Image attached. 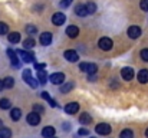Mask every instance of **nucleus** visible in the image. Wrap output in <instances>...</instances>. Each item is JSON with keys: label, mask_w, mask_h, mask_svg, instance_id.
I'll list each match as a JSON object with an SVG mask.
<instances>
[{"label": "nucleus", "mask_w": 148, "mask_h": 138, "mask_svg": "<svg viewBox=\"0 0 148 138\" xmlns=\"http://www.w3.org/2000/svg\"><path fill=\"white\" fill-rule=\"evenodd\" d=\"M23 79H25V82H26L29 87H32V88H36V87H38V81L32 76L30 69H25V71H23Z\"/></svg>", "instance_id": "nucleus-1"}, {"label": "nucleus", "mask_w": 148, "mask_h": 138, "mask_svg": "<svg viewBox=\"0 0 148 138\" xmlns=\"http://www.w3.org/2000/svg\"><path fill=\"white\" fill-rule=\"evenodd\" d=\"M79 69L82 71V72H86V73H95L97 72V65L95 63H89V62H82L81 65H79Z\"/></svg>", "instance_id": "nucleus-2"}, {"label": "nucleus", "mask_w": 148, "mask_h": 138, "mask_svg": "<svg viewBox=\"0 0 148 138\" xmlns=\"http://www.w3.org/2000/svg\"><path fill=\"white\" fill-rule=\"evenodd\" d=\"M49 81L53 85H62L63 81H65V75L62 72H56V73H52L49 76Z\"/></svg>", "instance_id": "nucleus-3"}, {"label": "nucleus", "mask_w": 148, "mask_h": 138, "mask_svg": "<svg viewBox=\"0 0 148 138\" xmlns=\"http://www.w3.org/2000/svg\"><path fill=\"white\" fill-rule=\"evenodd\" d=\"M17 55L22 56V60H23L25 63H30V62L35 60V55H33L32 52H27V50H17Z\"/></svg>", "instance_id": "nucleus-4"}, {"label": "nucleus", "mask_w": 148, "mask_h": 138, "mask_svg": "<svg viewBox=\"0 0 148 138\" xmlns=\"http://www.w3.org/2000/svg\"><path fill=\"white\" fill-rule=\"evenodd\" d=\"M65 20H66V16L63 14V13H55L53 16H52V23L55 25V26H62L63 23H65Z\"/></svg>", "instance_id": "nucleus-5"}, {"label": "nucleus", "mask_w": 148, "mask_h": 138, "mask_svg": "<svg viewBox=\"0 0 148 138\" xmlns=\"http://www.w3.org/2000/svg\"><path fill=\"white\" fill-rule=\"evenodd\" d=\"M95 131L98 133L99 135H108L109 133H111V125H108V124H98L97 127H95Z\"/></svg>", "instance_id": "nucleus-6"}, {"label": "nucleus", "mask_w": 148, "mask_h": 138, "mask_svg": "<svg viewBox=\"0 0 148 138\" xmlns=\"http://www.w3.org/2000/svg\"><path fill=\"white\" fill-rule=\"evenodd\" d=\"M98 46L102 50H111L112 49V41L109 38H101L98 42Z\"/></svg>", "instance_id": "nucleus-7"}, {"label": "nucleus", "mask_w": 148, "mask_h": 138, "mask_svg": "<svg viewBox=\"0 0 148 138\" xmlns=\"http://www.w3.org/2000/svg\"><path fill=\"white\" fill-rule=\"evenodd\" d=\"M27 122L30 124V125H38L39 122H40V114H38V112H30V114H27Z\"/></svg>", "instance_id": "nucleus-8"}, {"label": "nucleus", "mask_w": 148, "mask_h": 138, "mask_svg": "<svg viewBox=\"0 0 148 138\" xmlns=\"http://www.w3.org/2000/svg\"><path fill=\"white\" fill-rule=\"evenodd\" d=\"M75 13H76V16H79V17H84V16H88V14H89L86 4H78V6L75 7Z\"/></svg>", "instance_id": "nucleus-9"}, {"label": "nucleus", "mask_w": 148, "mask_h": 138, "mask_svg": "<svg viewBox=\"0 0 148 138\" xmlns=\"http://www.w3.org/2000/svg\"><path fill=\"white\" fill-rule=\"evenodd\" d=\"M39 42H40V45H43V46L50 45V42H52V33L50 32H43L40 35V38H39Z\"/></svg>", "instance_id": "nucleus-10"}, {"label": "nucleus", "mask_w": 148, "mask_h": 138, "mask_svg": "<svg viewBox=\"0 0 148 138\" xmlns=\"http://www.w3.org/2000/svg\"><path fill=\"white\" fill-rule=\"evenodd\" d=\"M127 33H128V36H130L131 39H137V38H140V35H141V27H138V26H131Z\"/></svg>", "instance_id": "nucleus-11"}, {"label": "nucleus", "mask_w": 148, "mask_h": 138, "mask_svg": "<svg viewBox=\"0 0 148 138\" xmlns=\"http://www.w3.org/2000/svg\"><path fill=\"white\" fill-rule=\"evenodd\" d=\"M63 56H65V59H66L68 62H76V60L79 59V56H78V53H76L75 50H66V52L63 53Z\"/></svg>", "instance_id": "nucleus-12"}, {"label": "nucleus", "mask_w": 148, "mask_h": 138, "mask_svg": "<svg viewBox=\"0 0 148 138\" xmlns=\"http://www.w3.org/2000/svg\"><path fill=\"white\" fill-rule=\"evenodd\" d=\"M121 76L125 79V81H131L134 78V69L132 68H124L121 71Z\"/></svg>", "instance_id": "nucleus-13"}, {"label": "nucleus", "mask_w": 148, "mask_h": 138, "mask_svg": "<svg viewBox=\"0 0 148 138\" xmlns=\"http://www.w3.org/2000/svg\"><path fill=\"white\" fill-rule=\"evenodd\" d=\"M65 111H66L68 114H76V112L79 111V104H78V102H69V104H66Z\"/></svg>", "instance_id": "nucleus-14"}, {"label": "nucleus", "mask_w": 148, "mask_h": 138, "mask_svg": "<svg viewBox=\"0 0 148 138\" xmlns=\"http://www.w3.org/2000/svg\"><path fill=\"white\" fill-rule=\"evenodd\" d=\"M7 55L10 56L12 65H13V66H16V68H19V59H17V52H14V50L9 49V50H7Z\"/></svg>", "instance_id": "nucleus-15"}, {"label": "nucleus", "mask_w": 148, "mask_h": 138, "mask_svg": "<svg viewBox=\"0 0 148 138\" xmlns=\"http://www.w3.org/2000/svg\"><path fill=\"white\" fill-rule=\"evenodd\" d=\"M38 81H39V84H42V85L46 84L48 75H46V71H45V69H38Z\"/></svg>", "instance_id": "nucleus-16"}, {"label": "nucleus", "mask_w": 148, "mask_h": 138, "mask_svg": "<svg viewBox=\"0 0 148 138\" xmlns=\"http://www.w3.org/2000/svg\"><path fill=\"white\" fill-rule=\"evenodd\" d=\"M66 35H68L69 38H76V36L79 35V29H78L76 26H68V27H66Z\"/></svg>", "instance_id": "nucleus-17"}, {"label": "nucleus", "mask_w": 148, "mask_h": 138, "mask_svg": "<svg viewBox=\"0 0 148 138\" xmlns=\"http://www.w3.org/2000/svg\"><path fill=\"white\" fill-rule=\"evenodd\" d=\"M138 81L141 84H147L148 82V69H141L138 73Z\"/></svg>", "instance_id": "nucleus-18"}, {"label": "nucleus", "mask_w": 148, "mask_h": 138, "mask_svg": "<svg viewBox=\"0 0 148 138\" xmlns=\"http://www.w3.org/2000/svg\"><path fill=\"white\" fill-rule=\"evenodd\" d=\"M79 122H81V124H84V125H88V124H91V122H92V117H91L89 114L84 112V114L79 117Z\"/></svg>", "instance_id": "nucleus-19"}, {"label": "nucleus", "mask_w": 148, "mask_h": 138, "mask_svg": "<svg viewBox=\"0 0 148 138\" xmlns=\"http://www.w3.org/2000/svg\"><path fill=\"white\" fill-rule=\"evenodd\" d=\"M42 135L45 138L55 137V128H53V127H45L43 131H42Z\"/></svg>", "instance_id": "nucleus-20"}, {"label": "nucleus", "mask_w": 148, "mask_h": 138, "mask_svg": "<svg viewBox=\"0 0 148 138\" xmlns=\"http://www.w3.org/2000/svg\"><path fill=\"white\" fill-rule=\"evenodd\" d=\"M7 39H9L10 43H17V42L20 41V35H19L17 32H12V33L7 35Z\"/></svg>", "instance_id": "nucleus-21"}, {"label": "nucleus", "mask_w": 148, "mask_h": 138, "mask_svg": "<svg viewBox=\"0 0 148 138\" xmlns=\"http://www.w3.org/2000/svg\"><path fill=\"white\" fill-rule=\"evenodd\" d=\"M20 117H22V111H20L19 108H14V109L10 111V118H12L13 121H19Z\"/></svg>", "instance_id": "nucleus-22"}, {"label": "nucleus", "mask_w": 148, "mask_h": 138, "mask_svg": "<svg viewBox=\"0 0 148 138\" xmlns=\"http://www.w3.org/2000/svg\"><path fill=\"white\" fill-rule=\"evenodd\" d=\"M12 137V131L6 127H0V138H10Z\"/></svg>", "instance_id": "nucleus-23"}, {"label": "nucleus", "mask_w": 148, "mask_h": 138, "mask_svg": "<svg viewBox=\"0 0 148 138\" xmlns=\"http://www.w3.org/2000/svg\"><path fill=\"white\" fill-rule=\"evenodd\" d=\"M73 87H75V84H73V82H68V84H65V85H62V87H60V92H62V93H68V92L71 91Z\"/></svg>", "instance_id": "nucleus-24"}, {"label": "nucleus", "mask_w": 148, "mask_h": 138, "mask_svg": "<svg viewBox=\"0 0 148 138\" xmlns=\"http://www.w3.org/2000/svg\"><path fill=\"white\" fill-rule=\"evenodd\" d=\"M3 84H4V88H13V85H14V79H13L12 76H7V78L3 79Z\"/></svg>", "instance_id": "nucleus-25"}, {"label": "nucleus", "mask_w": 148, "mask_h": 138, "mask_svg": "<svg viewBox=\"0 0 148 138\" xmlns=\"http://www.w3.org/2000/svg\"><path fill=\"white\" fill-rule=\"evenodd\" d=\"M35 45H36V43H35V39H32V38H27V39H25V42H23V46H25L26 49H32Z\"/></svg>", "instance_id": "nucleus-26"}, {"label": "nucleus", "mask_w": 148, "mask_h": 138, "mask_svg": "<svg viewBox=\"0 0 148 138\" xmlns=\"http://www.w3.org/2000/svg\"><path fill=\"white\" fill-rule=\"evenodd\" d=\"M10 106H12V104H10L9 99H6V98L0 99V108H1V109H9Z\"/></svg>", "instance_id": "nucleus-27"}, {"label": "nucleus", "mask_w": 148, "mask_h": 138, "mask_svg": "<svg viewBox=\"0 0 148 138\" xmlns=\"http://www.w3.org/2000/svg\"><path fill=\"white\" fill-rule=\"evenodd\" d=\"M119 138H134V133H132L131 130H124V131L121 133Z\"/></svg>", "instance_id": "nucleus-28"}, {"label": "nucleus", "mask_w": 148, "mask_h": 138, "mask_svg": "<svg viewBox=\"0 0 148 138\" xmlns=\"http://www.w3.org/2000/svg\"><path fill=\"white\" fill-rule=\"evenodd\" d=\"M86 7H88L89 14H92V13H95V12H97V4H95V3H92V1L86 3Z\"/></svg>", "instance_id": "nucleus-29"}, {"label": "nucleus", "mask_w": 148, "mask_h": 138, "mask_svg": "<svg viewBox=\"0 0 148 138\" xmlns=\"http://www.w3.org/2000/svg\"><path fill=\"white\" fill-rule=\"evenodd\" d=\"M7 32H9V26H7V23L0 22V35H6Z\"/></svg>", "instance_id": "nucleus-30"}, {"label": "nucleus", "mask_w": 148, "mask_h": 138, "mask_svg": "<svg viewBox=\"0 0 148 138\" xmlns=\"http://www.w3.org/2000/svg\"><path fill=\"white\" fill-rule=\"evenodd\" d=\"M26 32H27L29 35H35V33L38 32V27H35L33 25H27V26H26Z\"/></svg>", "instance_id": "nucleus-31"}, {"label": "nucleus", "mask_w": 148, "mask_h": 138, "mask_svg": "<svg viewBox=\"0 0 148 138\" xmlns=\"http://www.w3.org/2000/svg\"><path fill=\"white\" fill-rule=\"evenodd\" d=\"M33 111H35V112H38V114H43L45 108H43L40 104H35V105H33Z\"/></svg>", "instance_id": "nucleus-32"}, {"label": "nucleus", "mask_w": 148, "mask_h": 138, "mask_svg": "<svg viewBox=\"0 0 148 138\" xmlns=\"http://www.w3.org/2000/svg\"><path fill=\"white\" fill-rule=\"evenodd\" d=\"M140 6H141V9H143L144 12H148V0H141Z\"/></svg>", "instance_id": "nucleus-33"}, {"label": "nucleus", "mask_w": 148, "mask_h": 138, "mask_svg": "<svg viewBox=\"0 0 148 138\" xmlns=\"http://www.w3.org/2000/svg\"><path fill=\"white\" fill-rule=\"evenodd\" d=\"M141 58H143V60L148 62V49H143L141 50Z\"/></svg>", "instance_id": "nucleus-34"}, {"label": "nucleus", "mask_w": 148, "mask_h": 138, "mask_svg": "<svg viewBox=\"0 0 148 138\" xmlns=\"http://www.w3.org/2000/svg\"><path fill=\"white\" fill-rule=\"evenodd\" d=\"M71 3H72V0H62V1H60V7L65 9V7H68Z\"/></svg>", "instance_id": "nucleus-35"}, {"label": "nucleus", "mask_w": 148, "mask_h": 138, "mask_svg": "<svg viewBox=\"0 0 148 138\" xmlns=\"http://www.w3.org/2000/svg\"><path fill=\"white\" fill-rule=\"evenodd\" d=\"M35 68H36V71L38 69H45L46 68V63H35Z\"/></svg>", "instance_id": "nucleus-36"}, {"label": "nucleus", "mask_w": 148, "mask_h": 138, "mask_svg": "<svg viewBox=\"0 0 148 138\" xmlns=\"http://www.w3.org/2000/svg\"><path fill=\"white\" fill-rule=\"evenodd\" d=\"M78 134H79V135H88V130H85V128H81V130L78 131Z\"/></svg>", "instance_id": "nucleus-37"}, {"label": "nucleus", "mask_w": 148, "mask_h": 138, "mask_svg": "<svg viewBox=\"0 0 148 138\" xmlns=\"http://www.w3.org/2000/svg\"><path fill=\"white\" fill-rule=\"evenodd\" d=\"M42 98H43V99H46V101H49V99H50V95L48 93V92H42Z\"/></svg>", "instance_id": "nucleus-38"}, {"label": "nucleus", "mask_w": 148, "mask_h": 138, "mask_svg": "<svg viewBox=\"0 0 148 138\" xmlns=\"http://www.w3.org/2000/svg\"><path fill=\"white\" fill-rule=\"evenodd\" d=\"M89 81H91V82L97 81V75H95V73H89Z\"/></svg>", "instance_id": "nucleus-39"}, {"label": "nucleus", "mask_w": 148, "mask_h": 138, "mask_svg": "<svg viewBox=\"0 0 148 138\" xmlns=\"http://www.w3.org/2000/svg\"><path fill=\"white\" fill-rule=\"evenodd\" d=\"M3 88H4V84H3V81H1V79H0V91H1V89H3Z\"/></svg>", "instance_id": "nucleus-40"}, {"label": "nucleus", "mask_w": 148, "mask_h": 138, "mask_svg": "<svg viewBox=\"0 0 148 138\" xmlns=\"http://www.w3.org/2000/svg\"><path fill=\"white\" fill-rule=\"evenodd\" d=\"M0 127H3V122H1V121H0Z\"/></svg>", "instance_id": "nucleus-41"}, {"label": "nucleus", "mask_w": 148, "mask_h": 138, "mask_svg": "<svg viewBox=\"0 0 148 138\" xmlns=\"http://www.w3.org/2000/svg\"><path fill=\"white\" fill-rule=\"evenodd\" d=\"M145 135H147V137H148V130H147V131H145Z\"/></svg>", "instance_id": "nucleus-42"}, {"label": "nucleus", "mask_w": 148, "mask_h": 138, "mask_svg": "<svg viewBox=\"0 0 148 138\" xmlns=\"http://www.w3.org/2000/svg\"><path fill=\"white\" fill-rule=\"evenodd\" d=\"M50 138H56V137H50Z\"/></svg>", "instance_id": "nucleus-43"}]
</instances>
